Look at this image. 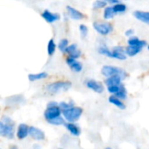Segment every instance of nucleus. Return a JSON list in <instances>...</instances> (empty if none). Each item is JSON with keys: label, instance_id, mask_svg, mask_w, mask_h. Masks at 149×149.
Returning a JSON list of instances; mask_svg holds the SVG:
<instances>
[{"label": "nucleus", "instance_id": "nucleus-10", "mask_svg": "<svg viewBox=\"0 0 149 149\" xmlns=\"http://www.w3.org/2000/svg\"><path fill=\"white\" fill-rule=\"evenodd\" d=\"M126 50L121 46H116L113 50V58H117L120 60H125L127 58Z\"/></svg>", "mask_w": 149, "mask_h": 149}, {"label": "nucleus", "instance_id": "nucleus-12", "mask_svg": "<svg viewBox=\"0 0 149 149\" xmlns=\"http://www.w3.org/2000/svg\"><path fill=\"white\" fill-rule=\"evenodd\" d=\"M29 130H30V127L26 124H20L18 126L17 132V138L19 140H23V139L26 138L27 135L29 134Z\"/></svg>", "mask_w": 149, "mask_h": 149}, {"label": "nucleus", "instance_id": "nucleus-28", "mask_svg": "<svg viewBox=\"0 0 149 149\" xmlns=\"http://www.w3.org/2000/svg\"><path fill=\"white\" fill-rule=\"evenodd\" d=\"M123 85H114V86H107V90L110 93H113L115 94L116 93H118L121 88H122Z\"/></svg>", "mask_w": 149, "mask_h": 149}, {"label": "nucleus", "instance_id": "nucleus-5", "mask_svg": "<svg viewBox=\"0 0 149 149\" xmlns=\"http://www.w3.org/2000/svg\"><path fill=\"white\" fill-rule=\"evenodd\" d=\"M93 28L101 35H107L113 31V26L109 23H93Z\"/></svg>", "mask_w": 149, "mask_h": 149}, {"label": "nucleus", "instance_id": "nucleus-35", "mask_svg": "<svg viewBox=\"0 0 149 149\" xmlns=\"http://www.w3.org/2000/svg\"><path fill=\"white\" fill-rule=\"evenodd\" d=\"M134 30H127L126 32H125V34H126V36H127V37H132L133 36V34H134Z\"/></svg>", "mask_w": 149, "mask_h": 149}, {"label": "nucleus", "instance_id": "nucleus-1", "mask_svg": "<svg viewBox=\"0 0 149 149\" xmlns=\"http://www.w3.org/2000/svg\"><path fill=\"white\" fill-rule=\"evenodd\" d=\"M14 127V121L10 118L7 116L3 117L0 121V135L7 139H13Z\"/></svg>", "mask_w": 149, "mask_h": 149}, {"label": "nucleus", "instance_id": "nucleus-23", "mask_svg": "<svg viewBox=\"0 0 149 149\" xmlns=\"http://www.w3.org/2000/svg\"><path fill=\"white\" fill-rule=\"evenodd\" d=\"M56 50V44L54 43L53 39H50L47 45V52L49 55H52Z\"/></svg>", "mask_w": 149, "mask_h": 149}, {"label": "nucleus", "instance_id": "nucleus-36", "mask_svg": "<svg viewBox=\"0 0 149 149\" xmlns=\"http://www.w3.org/2000/svg\"><path fill=\"white\" fill-rule=\"evenodd\" d=\"M58 106V103L57 102H50V103H48V105H47V107H57Z\"/></svg>", "mask_w": 149, "mask_h": 149}, {"label": "nucleus", "instance_id": "nucleus-26", "mask_svg": "<svg viewBox=\"0 0 149 149\" xmlns=\"http://www.w3.org/2000/svg\"><path fill=\"white\" fill-rule=\"evenodd\" d=\"M48 123L50 124H52V125H56V126H59V125H65V120L63 118H61L60 116L59 117H57L55 119H52V120H47Z\"/></svg>", "mask_w": 149, "mask_h": 149}, {"label": "nucleus", "instance_id": "nucleus-17", "mask_svg": "<svg viewBox=\"0 0 149 149\" xmlns=\"http://www.w3.org/2000/svg\"><path fill=\"white\" fill-rule=\"evenodd\" d=\"M121 80H122V78L120 76L114 75V76L108 77L107 79L106 80V84H107V86H114V85H120L121 84Z\"/></svg>", "mask_w": 149, "mask_h": 149}, {"label": "nucleus", "instance_id": "nucleus-15", "mask_svg": "<svg viewBox=\"0 0 149 149\" xmlns=\"http://www.w3.org/2000/svg\"><path fill=\"white\" fill-rule=\"evenodd\" d=\"M134 16L140 21L148 24H149V11H141V10H136L134 12Z\"/></svg>", "mask_w": 149, "mask_h": 149}, {"label": "nucleus", "instance_id": "nucleus-37", "mask_svg": "<svg viewBox=\"0 0 149 149\" xmlns=\"http://www.w3.org/2000/svg\"><path fill=\"white\" fill-rule=\"evenodd\" d=\"M107 2H109L111 3H119V0H105Z\"/></svg>", "mask_w": 149, "mask_h": 149}, {"label": "nucleus", "instance_id": "nucleus-27", "mask_svg": "<svg viewBox=\"0 0 149 149\" xmlns=\"http://www.w3.org/2000/svg\"><path fill=\"white\" fill-rule=\"evenodd\" d=\"M113 10L116 13H120V12H124L127 10V6L124 3H115V5L113 6Z\"/></svg>", "mask_w": 149, "mask_h": 149}, {"label": "nucleus", "instance_id": "nucleus-4", "mask_svg": "<svg viewBox=\"0 0 149 149\" xmlns=\"http://www.w3.org/2000/svg\"><path fill=\"white\" fill-rule=\"evenodd\" d=\"M101 73L102 75L107 78L111 76H114V75H119L122 78V79H124L127 76V73L123 69L115 67V66H111V65L103 66V68L101 69Z\"/></svg>", "mask_w": 149, "mask_h": 149}, {"label": "nucleus", "instance_id": "nucleus-19", "mask_svg": "<svg viewBox=\"0 0 149 149\" xmlns=\"http://www.w3.org/2000/svg\"><path fill=\"white\" fill-rule=\"evenodd\" d=\"M108 100H109V102H110V103L113 104V105L116 106L118 108L122 109V110H124V109L126 108L125 104H124V103L120 100V99H119L118 97H116V96H110Z\"/></svg>", "mask_w": 149, "mask_h": 149}, {"label": "nucleus", "instance_id": "nucleus-32", "mask_svg": "<svg viewBox=\"0 0 149 149\" xmlns=\"http://www.w3.org/2000/svg\"><path fill=\"white\" fill-rule=\"evenodd\" d=\"M74 103L73 102H71V103H65V102H61L59 103V107L62 109V110H65V109H67L69 107H73Z\"/></svg>", "mask_w": 149, "mask_h": 149}, {"label": "nucleus", "instance_id": "nucleus-3", "mask_svg": "<svg viewBox=\"0 0 149 149\" xmlns=\"http://www.w3.org/2000/svg\"><path fill=\"white\" fill-rule=\"evenodd\" d=\"M72 86V83L69 81H57L53 82L46 86V90L51 93H58L69 90Z\"/></svg>", "mask_w": 149, "mask_h": 149}, {"label": "nucleus", "instance_id": "nucleus-25", "mask_svg": "<svg viewBox=\"0 0 149 149\" xmlns=\"http://www.w3.org/2000/svg\"><path fill=\"white\" fill-rule=\"evenodd\" d=\"M68 47V40L64 38V39H61L58 43V49L60 52H65L66 51V48Z\"/></svg>", "mask_w": 149, "mask_h": 149}, {"label": "nucleus", "instance_id": "nucleus-30", "mask_svg": "<svg viewBox=\"0 0 149 149\" xmlns=\"http://www.w3.org/2000/svg\"><path fill=\"white\" fill-rule=\"evenodd\" d=\"M106 2H107V1H105V0H103V1H101V0H97V1H95V2L93 3V6L94 9L104 8V7L107 5V3H106Z\"/></svg>", "mask_w": 149, "mask_h": 149}, {"label": "nucleus", "instance_id": "nucleus-21", "mask_svg": "<svg viewBox=\"0 0 149 149\" xmlns=\"http://www.w3.org/2000/svg\"><path fill=\"white\" fill-rule=\"evenodd\" d=\"M48 76L47 72H38V73H35V74H29L28 79L30 81H35V80H39V79H45Z\"/></svg>", "mask_w": 149, "mask_h": 149}, {"label": "nucleus", "instance_id": "nucleus-14", "mask_svg": "<svg viewBox=\"0 0 149 149\" xmlns=\"http://www.w3.org/2000/svg\"><path fill=\"white\" fill-rule=\"evenodd\" d=\"M24 98L23 95L19 94V95H14V96H10L6 98V103L8 105H17V104H21L23 102H24Z\"/></svg>", "mask_w": 149, "mask_h": 149}, {"label": "nucleus", "instance_id": "nucleus-38", "mask_svg": "<svg viewBox=\"0 0 149 149\" xmlns=\"http://www.w3.org/2000/svg\"><path fill=\"white\" fill-rule=\"evenodd\" d=\"M148 50H149V45H148Z\"/></svg>", "mask_w": 149, "mask_h": 149}, {"label": "nucleus", "instance_id": "nucleus-31", "mask_svg": "<svg viewBox=\"0 0 149 149\" xmlns=\"http://www.w3.org/2000/svg\"><path fill=\"white\" fill-rule=\"evenodd\" d=\"M79 31H80V34L82 36V38H86L87 33H88V28L86 27V25L85 24H80L79 26Z\"/></svg>", "mask_w": 149, "mask_h": 149}, {"label": "nucleus", "instance_id": "nucleus-2", "mask_svg": "<svg viewBox=\"0 0 149 149\" xmlns=\"http://www.w3.org/2000/svg\"><path fill=\"white\" fill-rule=\"evenodd\" d=\"M62 113H63L65 119L68 122H75L80 118L83 113V110L81 107H72L67 109L62 110Z\"/></svg>", "mask_w": 149, "mask_h": 149}, {"label": "nucleus", "instance_id": "nucleus-33", "mask_svg": "<svg viewBox=\"0 0 149 149\" xmlns=\"http://www.w3.org/2000/svg\"><path fill=\"white\" fill-rule=\"evenodd\" d=\"M77 49H78V47H77V45H75V44H72V45H68V47L66 48V51H65V52H67L68 54H70V53H72V52L76 51Z\"/></svg>", "mask_w": 149, "mask_h": 149}, {"label": "nucleus", "instance_id": "nucleus-29", "mask_svg": "<svg viewBox=\"0 0 149 149\" xmlns=\"http://www.w3.org/2000/svg\"><path fill=\"white\" fill-rule=\"evenodd\" d=\"M115 96L118 97V98L120 99V100H125V99L127 98V91H126L124 86H122V88H121L118 93H115Z\"/></svg>", "mask_w": 149, "mask_h": 149}, {"label": "nucleus", "instance_id": "nucleus-11", "mask_svg": "<svg viewBox=\"0 0 149 149\" xmlns=\"http://www.w3.org/2000/svg\"><path fill=\"white\" fill-rule=\"evenodd\" d=\"M66 10L68 11L69 16L75 20H80L82 18H84V14L82 12H80L79 10H76L75 8L72 7V6H66Z\"/></svg>", "mask_w": 149, "mask_h": 149}, {"label": "nucleus", "instance_id": "nucleus-34", "mask_svg": "<svg viewBox=\"0 0 149 149\" xmlns=\"http://www.w3.org/2000/svg\"><path fill=\"white\" fill-rule=\"evenodd\" d=\"M80 55H81V52L79 51V50H76V51H74V52H72V53H70L69 54V57H72V58H79L80 57Z\"/></svg>", "mask_w": 149, "mask_h": 149}, {"label": "nucleus", "instance_id": "nucleus-7", "mask_svg": "<svg viewBox=\"0 0 149 149\" xmlns=\"http://www.w3.org/2000/svg\"><path fill=\"white\" fill-rule=\"evenodd\" d=\"M29 135L36 141H43L45 139V133L38 127H31L29 130Z\"/></svg>", "mask_w": 149, "mask_h": 149}, {"label": "nucleus", "instance_id": "nucleus-22", "mask_svg": "<svg viewBox=\"0 0 149 149\" xmlns=\"http://www.w3.org/2000/svg\"><path fill=\"white\" fill-rule=\"evenodd\" d=\"M115 13L116 12L114 11L113 7H111V6L107 7L104 10V17L105 19H111L112 17H113Z\"/></svg>", "mask_w": 149, "mask_h": 149}, {"label": "nucleus", "instance_id": "nucleus-18", "mask_svg": "<svg viewBox=\"0 0 149 149\" xmlns=\"http://www.w3.org/2000/svg\"><path fill=\"white\" fill-rule=\"evenodd\" d=\"M65 126L66 129H67L72 135H74V136H79V135L80 134V130H79V128L76 125H74L73 122L65 123Z\"/></svg>", "mask_w": 149, "mask_h": 149}, {"label": "nucleus", "instance_id": "nucleus-9", "mask_svg": "<svg viewBox=\"0 0 149 149\" xmlns=\"http://www.w3.org/2000/svg\"><path fill=\"white\" fill-rule=\"evenodd\" d=\"M66 63L67 65L71 67V69L75 72H79L82 71V64L79 61L76 60V58H73L72 57H69L67 59H66Z\"/></svg>", "mask_w": 149, "mask_h": 149}, {"label": "nucleus", "instance_id": "nucleus-13", "mask_svg": "<svg viewBox=\"0 0 149 149\" xmlns=\"http://www.w3.org/2000/svg\"><path fill=\"white\" fill-rule=\"evenodd\" d=\"M42 17L48 23H53L57 20L59 19V15L56 14V13H52L47 10H45L43 13H42Z\"/></svg>", "mask_w": 149, "mask_h": 149}, {"label": "nucleus", "instance_id": "nucleus-16", "mask_svg": "<svg viewBox=\"0 0 149 149\" xmlns=\"http://www.w3.org/2000/svg\"><path fill=\"white\" fill-rule=\"evenodd\" d=\"M143 47L141 46H139V45H129L127 48H126V53L130 56V57H134L135 56L136 54H138L139 52H141Z\"/></svg>", "mask_w": 149, "mask_h": 149}, {"label": "nucleus", "instance_id": "nucleus-24", "mask_svg": "<svg viewBox=\"0 0 149 149\" xmlns=\"http://www.w3.org/2000/svg\"><path fill=\"white\" fill-rule=\"evenodd\" d=\"M99 52L102 55H105L107 57H109V58H113V51L111 52L108 48H107L106 46H101L100 47L99 49Z\"/></svg>", "mask_w": 149, "mask_h": 149}, {"label": "nucleus", "instance_id": "nucleus-6", "mask_svg": "<svg viewBox=\"0 0 149 149\" xmlns=\"http://www.w3.org/2000/svg\"><path fill=\"white\" fill-rule=\"evenodd\" d=\"M61 108L59 107H47V109L44 113V116L46 119V120H50L52 119H55L57 117H59L61 114Z\"/></svg>", "mask_w": 149, "mask_h": 149}, {"label": "nucleus", "instance_id": "nucleus-8", "mask_svg": "<svg viewBox=\"0 0 149 149\" xmlns=\"http://www.w3.org/2000/svg\"><path fill=\"white\" fill-rule=\"evenodd\" d=\"M86 86L90 89H92L93 91H94L97 93H102L104 91V87L101 85V83L95 81L93 79H89L86 81Z\"/></svg>", "mask_w": 149, "mask_h": 149}, {"label": "nucleus", "instance_id": "nucleus-20", "mask_svg": "<svg viewBox=\"0 0 149 149\" xmlns=\"http://www.w3.org/2000/svg\"><path fill=\"white\" fill-rule=\"evenodd\" d=\"M128 45H139L141 47H144L147 45V42L144 40H140L137 37H131L128 41H127Z\"/></svg>", "mask_w": 149, "mask_h": 149}]
</instances>
